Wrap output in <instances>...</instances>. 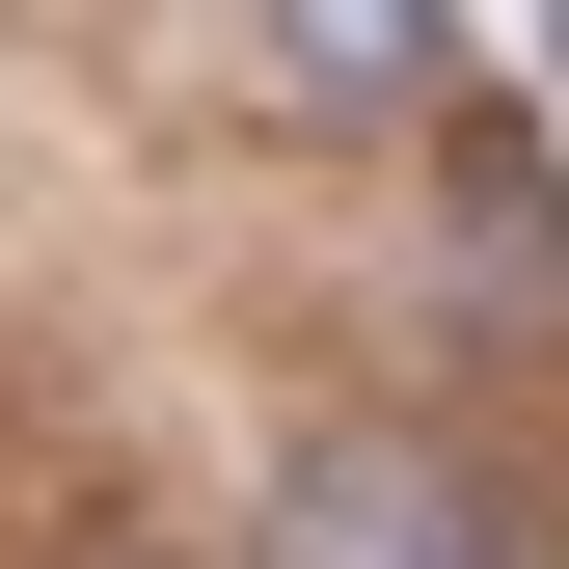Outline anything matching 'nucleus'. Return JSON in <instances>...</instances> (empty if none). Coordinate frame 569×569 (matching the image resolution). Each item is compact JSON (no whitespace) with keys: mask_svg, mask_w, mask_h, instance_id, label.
I'll return each mask as SVG.
<instances>
[{"mask_svg":"<svg viewBox=\"0 0 569 569\" xmlns=\"http://www.w3.org/2000/svg\"><path fill=\"white\" fill-rule=\"evenodd\" d=\"M271 569H542V516L461 435H299L271 461Z\"/></svg>","mask_w":569,"mask_h":569,"instance_id":"f257e3e1","label":"nucleus"},{"mask_svg":"<svg viewBox=\"0 0 569 569\" xmlns=\"http://www.w3.org/2000/svg\"><path fill=\"white\" fill-rule=\"evenodd\" d=\"M271 82L380 136V109H435V82H461V0H271Z\"/></svg>","mask_w":569,"mask_h":569,"instance_id":"f03ea898","label":"nucleus"},{"mask_svg":"<svg viewBox=\"0 0 569 569\" xmlns=\"http://www.w3.org/2000/svg\"><path fill=\"white\" fill-rule=\"evenodd\" d=\"M461 244H488V299H569V190L516 163V136H461Z\"/></svg>","mask_w":569,"mask_h":569,"instance_id":"7ed1b4c3","label":"nucleus"}]
</instances>
